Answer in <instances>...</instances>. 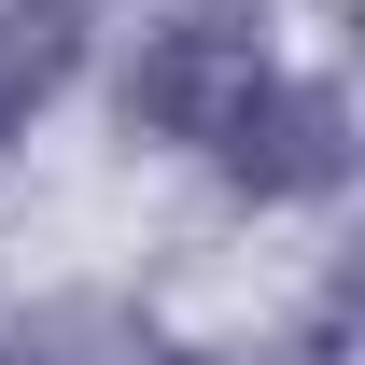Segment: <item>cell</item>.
<instances>
[{"label": "cell", "instance_id": "6da1fadb", "mask_svg": "<svg viewBox=\"0 0 365 365\" xmlns=\"http://www.w3.org/2000/svg\"><path fill=\"white\" fill-rule=\"evenodd\" d=\"M267 71H281L267 56V0H182V14H155L140 56H127V140L211 155V127H225Z\"/></svg>", "mask_w": 365, "mask_h": 365}, {"label": "cell", "instance_id": "7a4b0ae2", "mask_svg": "<svg viewBox=\"0 0 365 365\" xmlns=\"http://www.w3.org/2000/svg\"><path fill=\"white\" fill-rule=\"evenodd\" d=\"M211 169H225L253 211H309V197L351 182V98L323 85V71H267V85L211 127Z\"/></svg>", "mask_w": 365, "mask_h": 365}, {"label": "cell", "instance_id": "3957f363", "mask_svg": "<svg viewBox=\"0 0 365 365\" xmlns=\"http://www.w3.org/2000/svg\"><path fill=\"white\" fill-rule=\"evenodd\" d=\"M85 71V0H0V140H29Z\"/></svg>", "mask_w": 365, "mask_h": 365}, {"label": "cell", "instance_id": "277c9868", "mask_svg": "<svg viewBox=\"0 0 365 365\" xmlns=\"http://www.w3.org/2000/svg\"><path fill=\"white\" fill-rule=\"evenodd\" d=\"M197 365H225V351H197Z\"/></svg>", "mask_w": 365, "mask_h": 365}]
</instances>
